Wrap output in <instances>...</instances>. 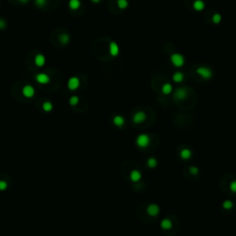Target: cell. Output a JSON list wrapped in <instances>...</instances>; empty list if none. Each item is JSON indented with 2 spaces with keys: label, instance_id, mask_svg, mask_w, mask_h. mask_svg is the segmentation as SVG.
<instances>
[{
  "label": "cell",
  "instance_id": "6da1fadb",
  "mask_svg": "<svg viewBox=\"0 0 236 236\" xmlns=\"http://www.w3.org/2000/svg\"><path fill=\"white\" fill-rule=\"evenodd\" d=\"M170 61L175 67H183L185 63V59L184 55L179 53L171 54L170 56Z\"/></svg>",
  "mask_w": 236,
  "mask_h": 236
},
{
  "label": "cell",
  "instance_id": "7a4b0ae2",
  "mask_svg": "<svg viewBox=\"0 0 236 236\" xmlns=\"http://www.w3.org/2000/svg\"><path fill=\"white\" fill-rule=\"evenodd\" d=\"M196 72L199 77H201L204 80H209L213 76L212 70L208 67H199L197 68Z\"/></svg>",
  "mask_w": 236,
  "mask_h": 236
},
{
  "label": "cell",
  "instance_id": "3957f363",
  "mask_svg": "<svg viewBox=\"0 0 236 236\" xmlns=\"http://www.w3.org/2000/svg\"><path fill=\"white\" fill-rule=\"evenodd\" d=\"M80 85V80L77 77H71L68 82H67V87L70 90H77Z\"/></svg>",
  "mask_w": 236,
  "mask_h": 236
},
{
  "label": "cell",
  "instance_id": "277c9868",
  "mask_svg": "<svg viewBox=\"0 0 236 236\" xmlns=\"http://www.w3.org/2000/svg\"><path fill=\"white\" fill-rule=\"evenodd\" d=\"M137 144L138 146L141 148H146L149 144V138L147 135H140L137 139Z\"/></svg>",
  "mask_w": 236,
  "mask_h": 236
},
{
  "label": "cell",
  "instance_id": "5b68a950",
  "mask_svg": "<svg viewBox=\"0 0 236 236\" xmlns=\"http://www.w3.org/2000/svg\"><path fill=\"white\" fill-rule=\"evenodd\" d=\"M120 53V48L119 45L117 44V42H111L109 44V54L113 57H116Z\"/></svg>",
  "mask_w": 236,
  "mask_h": 236
},
{
  "label": "cell",
  "instance_id": "8992f818",
  "mask_svg": "<svg viewBox=\"0 0 236 236\" xmlns=\"http://www.w3.org/2000/svg\"><path fill=\"white\" fill-rule=\"evenodd\" d=\"M35 80L40 84L45 85L50 82V77L45 73H39L35 76Z\"/></svg>",
  "mask_w": 236,
  "mask_h": 236
},
{
  "label": "cell",
  "instance_id": "52a82bcc",
  "mask_svg": "<svg viewBox=\"0 0 236 236\" xmlns=\"http://www.w3.org/2000/svg\"><path fill=\"white\" fill-rule=\"evenodd\" d=\"M22 94L26 98H32L35 94V90L31 85H25L22 89Z\"/></svg>",
  "mask_w": 236,
  "mask_h": 236
},
{
  "label": "cell",
  "instance_id": "ba28073f",
  "mask_svg": "<svg viewBox=\"0 0 236 236\" xmlns=\"http://www.w3.org/2000/svg\"><path fill=\"white\" fill-rule=\"evenodd\" d=\"M174 96L177 100H184L187 96V90L184 88H179L174 91Z\"/></svg>",
  "mask_w": 236,
  "mask_h": 236
},
{
  "label": "cell",
  "instance_id": "9c48e42d",
  "mask_svg": "<svg viewBox=\"0 0 236 236\" xmlns=\"http://www.w3.org/2000/svg\"><path fill=\"white\" fill-rule=\"evenodd\" d=\"M206 8V4L203 0H195L193 2V9L197 12H201L205 9Z\"/></svg>",
  "mask_w": 236,
  "mask_h": 236
},
{
  "label": "cell",
  "instance_id": "30bf717a",
  "mask_svg": "<svg viewBox=\"0 0 236 236\" xmlns=\"http://www.w3.org/2000/svg\"><path fill=\"white\" fill-rule=\"evenodd\" d=\"M46 62V59H45V56L42 54H38L35 55L34 57V64L36 65L37 67H42L44 66V64Z\"/></svg>",
  "mask_w": 236,
  "mask_h": 236
},
{
  "label": "cell",
  "instance_id": "8fae6325",
  "mask_svg": "<svg viewBox=\"0 0 236 236\" xmlns=\"http://www.w3.org/2000/svg\"><path fill=\"white\" fill-rule=\"evenodd\" d=\"M133 120H134V122H135V123H137V124H140V123H142V122H144V121L146 120V114H145V113H143V112H138V113L134 115Z\"/></svg>",
  "mask_w": 236,
  "mask_h": 236
},
{
  "label": "cell",
  "instance_id": "7c38bea8",
  "mask_svg": "<svg viewBox=\"0 0 236 236\" xmlns=\"http://www.w3.org/2000/svg\"><path fill=\"white\" fill-rule=\"evenodd\" d=\"M148 213V215H151V216H156L157 214H158L160 212V209H159V207L157 206V205H154V204H151V205H149L148 207V209H147Z\"/></svg>",
  "mask_w": 236,
  "mask_h": 236
},
{
  "label": "cell",
  "instance_id": "4fadbf2b",
  "mask_svg": "<svg viewBox=\"0 0 236 236\" xmlns=\"http://www.w3.org/2000/svg\"><path fill=\"white\" fill-rule=\"evenodd\" d=\"M81 6V1L80 0H69L68 2V6L70 9L72 10H77Z\"/></svg>",
  "mask_w": 236,
  "mask_h": 236
},
{
  "label": "cell",
  "instance_id": "5bb4252c",
  "mask_svg": "<svg viewBox=\"0 0 236 236\" xmlns=\"http://www.w3.org/2000/svg\"><path fill=\"white\" fill-rule=\"evenodd\" d=\"M184 80V73L179 72V71H177V72H175L173 75V80L174 82H176V83H180Z\"/></svg>",
  "mask_w": 236,
  "mask_h": 236
},
{
  "label": "cell",
  "instance_id": "9a60e30c",
  "mask_svg": "<svg viewBox=\"0 0 236 236\" xmlns=\"http://www.w3.org/2000/svg\"><path fill=\"white\" fill-rule=\"evenodd\" d=\"M116 4H117L118 9H121V10L126 9L128 8V6H129V2H128V0H117Z\"/></svg>",
  "mask_w": 236,
  "mask_h": 236
},
{
  "label": "cell",
  "instance_id": "2e32d148",
  "mask_svg": "<svg viewBox=\"0 0 236 236\" xmlns=\"http://www.w3.org/2000/svg\"><path fill=\"white\" fill-rule=\"evenodd\" d=\"M161 90H162L163 94H166V95L170 94L171 92L173 91V86H171L170 83H165V84H163Z\"/></svg>",
  "mask_w": 236,
  "mask_h": 236
},
{
  "label": "cell",
  "instance_id": "e0dca14e",
  "mask_svg": "<svg viewBox=\"0 0 236 236\" xmlns=\"http://www.w3.org/2000/svg\"><path fill=\"white\" fill-rule=\"evenodd\" d=\"M59 41L63 44H67L70 41V36L67 33H62L59 36Z\"/></svg>",
  "mask_w": 236,
  "mask_h": 236
},
{
  "label": "cell",
  "instance_id": "ac0fdd59",
  "mask_svg": "<svg viewBox=\"0 0 236 236\" xmlns=\"http://www.w3.org/2000/svg\"><path fill=\"white\" fill-rule=\"evenodd\" d=\"M130 177H131V179L132 181L134 182H138L140 180V178H141V174L138 171H133L131 174H130Z\"/></svg>",
  "mask_w": 236,
  "mask_h": 236
},
{
  "label": "cell",
  "instance_id": "d6986e66",
  "mask_svg": "<svg viewBox=\"0 0 236 236\" xmlns=\"http://www.w3.org/2000/svg\"><path fill=\"white\" fill-rule=\"evenodd\" d=\"M221 20H222V17L220 13H215L214 15L212 16V22L214 24H220L221 22Z\"/></svg>",
  "mask_w": 236,
  "mask_h": 236
},
{
  "label": "cell",
  "instance_id": "ffe728a7",
  "mask_svg": "<svg viewBox=\"0 0 236 236\" xmlns=\"http://www.w3.org/2000/svg\"><path fill=\"white\" fill-rule=\"evenodd\" d=\"M48 0H34V5L39 9H42L47 5Z\"/></svg>",
  "mask_w": 236,
  "mask_h": 236
},
{
  "label": "cell",
  "instance_id": "44dd1931",
  "mask_svg": "<svg viewBox=\"0 0 236 236\" xmlns=\"http://www.w3.org/2000/svg\"><path fill=\"white\" fill-rule=\"evenodd\" d=\"M113 123L115 124L116 126H123L124 123H125V119L122 117V116H120V115H117L113 118Z\"/></svg>",
  "mask_w": 236,
  "mask_h": 236
},
{
  "label": "cell",
  "instance_id": "7402d4cb",
  "mask_svg": "<svg viewBox=\"0 0 236 236\" xmlns=\"http://www.w3.org/2000/svg\"><path fill=\"white\" fill-rule=\"evenodd\" d=\"M181 157L184 160H187L191 157V151L188 148H184L181 151Z\"/></svg>",
  "mask_w": 236,
  "mask_h": 236
},
{
  "label": "cell",
  "instance_id": "603a6c76",
  "mask_svg": "<svg viewBox=\"0 0 236 236\" xmlns=\"http://www.w3.org/2000/svg\"><path fill=\"white\" fill-rule=\"evenodd\" d=\"M161 228L164 229V230H168V229H171V220H163L161 221Z\"/></svg>",
  "mask_w": 236,
  "mask_h": 236
},
{
  "label": "cell",
  "instance_id": "cb8c5ba5",
  "mask_svg": "<svg viewBox=\"0 0 236 236\" xmlns=\"http://www.w3.org/2000/svg\"><path fill=\"white\" fill-rule=\"evenodd\" d=\"M42 109H44V111H45V112L52 111L53 110V104H52V103H50V102L44 103H42Z\"/></svg>",
  "mask_w": 236,
  "mask_h": 236
},
{
  "label": "cell",
  "instance_id": "d4e9b609",
  "mask_svg": "<svg viewBox=\"0 0 236 236\" xmlns=\"http://www.w3.org/2000/svg\"><path fill=\"white\" fill-rule=\"evenodd\" d=\"M80 102V99H78L77 96H72L70 99H69V103L72 105V106H75L78 103Z\"/></svg>",
  "mask_w": 236,
  "mask_h": 236
},
{
  "label": "cell",
  "instance_id": "484cf974",
  "mask_svg": "<svg viewBox=\"0 0 236 236\" xmlns=\"http://www.w3.org/2000/svg\"><path fill=\"white\" fill-rule=\"evenodd\" d=\"M148 165L151 168H154L157 165V161L154 158H151L148 161Z\"/></svg>",
  "mask_w": 236,
  "mask_h": 236
},
{
  "label": "cell",
  "instance_id": "4316f807",
  "mask_svg": "<svg viewBox=\"0 0 236 236\" xmlns=\"http://www.w3.org/2000/svg\"><path fill=\"white\" fill-rule=\"evenodd\" d=\"M232 207H233V204H232V202L230 201V200H226V201L223 203V208L226 209H230L232 208Z\"/></svg>",
  "mask_w": 236,
  "mask_h": 236
},
{
  "label": "cell",
  "instance_id": "83f0119b",
  "mask_svg": "<svg viewBox=\"0 0 236 236\" xmlns=\"http://www.w3.org/2000/svg\"><path fill=\"white\" fill-rule=\"evenodd\" d=\"M8 188V184L6 181H0V191H4Z\"/></svg>",
  "mask_w": 236,
  "mask_h": 236
},
{
  "label": "cell",
  "instance_id": "f1b7e54d",
  "mask_svg": "<svg viewBox=\"0 0 236 236\" xmlns=\"http://www.w3.org/2000/svg\"><path fill=\"white\" fill-rule=\"evenodd\" d=\"M6 21L4 19H0V30H4L6 27Z\"/></svg>",
  "mask_w": 236,
  "mask_h": 236
},
{
  "label": "cell",
  "instance_id": "f546056e",
  "mask_svg": "<svg viewBox=\"0 0 236 236\" xmlns=\"http://www.w3.org/2000/svg\"><path fill=\"white\" fill-rule=\"evenodd\" d=\"M230 187H231V190H232V191L236 192V181H233V182L231 183Z\"/></svg>",
  "mask_w": 236,
  "mask_h": 236
},
{
  "label": "cell",
  "instance_id": "4dcf8cb0",
  "mask_svg": "<svg viewBox=\"0 0 236 236\" xmlns=\"http://www.w3.org/2000/svg\"><path fill=\"white\" fill-rule=\"evenodd\" d=\"M190 173L192 174H197L198 173V169L197 167H191L190 168Z\"/></svg>",
  "mask_w": 236,
  "mask_h": 236
},
{
  "label": "cell",
  "instance_id": "1f68e13d",
  "mask_svg": "<svg viewBox=\"0 0 236 236\" xmlns=\"http://www.w3.org/2000/svg\"><path fill=\"white\" fill-rule=\"evenodd\" d=\"M30 0H19V2L21 3V4H27Z\"/></svg>",
  "mask_w": 236,
  "mask_h": 236
},
{
  "label": "cell",
  "instance_id": "d6a6232c",
  "mask_svg": "<svg viewBox=\"0 0 236 236\" xmlns=\"http://www.w3.org/2000/svg\"><path fill=\"white\" fill-rule=\"evenodd\" d=\"M90 1H91L92 3H94V4H99L100 2L102 1V0H90Z\"/></svg>",
  "mask_w": 236,
  "mask_h": 236
}]
</instances>
